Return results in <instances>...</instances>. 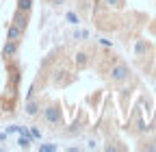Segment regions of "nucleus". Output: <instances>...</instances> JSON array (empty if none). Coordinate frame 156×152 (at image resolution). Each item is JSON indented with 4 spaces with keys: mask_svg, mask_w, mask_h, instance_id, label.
<instances>
[{
    "mask_svg": "<svg viewBox=\"0 0 156 152\" xmlns=\"http://www.w3.org/2000/svg\"><path fill=\"white\" fill-rule=\"evenodd\" d=\"M108 76H111V81L113 83H126L128 78H130V67L126 65V63H115L113 67H111V72H108Z\"/></svg>",
    "mask_w": 156,
    "mask_h": 152,
    "instance_id": "obj_2",
    "label": "nucleus"
},
{
    "mask_svg": "<svg viewBox=\"0 0 156 152\" xmlns=\"http://www.w3.org/2000/svg\"><path fill=\"white\" fill-rule=\"evenodd\" d=\"M17 50H20V42H11V39H7L5 42V46H2V52H0V54H2V59H13V56L17 54Z\"/></svg>",
    "mask_w": 156,
    "mask_h": 152,
    "instance_id": "obj_3",
    "label": "nucleus"
},
{
    "mask_svg": "<svg viewBox=\"0 0 156 152\" xmlns=\"http://www.w3.org/2000/svg\"><path fill=\"white\" fill-rule=\"evenodd\" d=\"M30 137L33 139H39V137H41V130H39V128H30Z\"/></svg>",
    "mask_w": 156,
    "mask_h": 152,
    "instance_id": "obj_15",
    "label": "nucleus"
},
{
    "mask_svg": "<svg viewBox=\"0 0 156 152\" xmlns=\"http://www.w3.org/2000/svg\"><path fill=\"white\" fill-rule=\"evenodd\" d=\"M30 9H33V0H17V11L30 13Z\"/></svg>",
    "mask_w": 156,
    "mask_h": 152,
    "instance_id": "obj_9",
    "label": "nucleus"
},
{
    "mask_svg": "<svg viewBox=\"0 0 156 152\" xmlns=\"http://www.w3.org/2000/svg\"><path fill=\"white\" fill-rule=\"evenodd\" d=\"M13 24L20 26L22 31H26V26H28V13H24V11H15V15H13Z\"/></svg>",
    "mask_w": 156,
    "mask_h": 152,
    "instance_id": "obj_4",
    "label": "nucleus"
},
{
    "mask_svg": "<svg viewBox=\"0 0 156 152\" xmlns=\"http://www.w3.org/2000/svg\"><path fill=\"white\" fill-rule=\"evenodd\" d=\"M41 113H44V120H46L48 126L58 128V126L63 124V109H61V104H58V102H50Z\"/></svg>",
    "mask_w": 156,
    "mask_h": 152,
    "instance_id": "obj_1",
    "label": "nucleus"
},
{
    "mask_svg": "<svg viewBox=\"0 0 156 152\" xmlns=\"http://www.w3.org/2000/svg\"><path fill=\"white\" fill-rule=\"evenodd\" d=\"M17 143H20V146H22L24 150H28V148H30V137H26V135H24L22 139H17Z\"/></svg>",
    "mask_w": 156,
    "mask_h": 152,
    "instance_id": "obj_14",
    "label": "nucleus"
},
{
    "mask_svg": "<svg viewBox=\"0 0 156 152\" xmlns=\"http://www.w3.org/2000/svg\"><path fill=\"white\" fill-rule=\"evenodd\" d=\"M22 35H24V31L20 26H15V24H11L7 28V39H11V42H20V39H22Z\"/></svg>",
    "mask_w": 156,
    "mask_h": 152,
    "instance_id": "obj_5",
    "label": "nucleus"
},
{
    "mask_svg": "<svg viewBox=\"0 0 156 152\" xmlns=\"http://www.w3.org/2000/svg\"><path fill=\"white\" fill-rule=\"evenodd\" d=\"M65 17H67V22H69V24H78V22H80V20H78V13H74V11H67Z\"/></svg>",
    "mask_w": 156,
    "mask_h": 152,
    "instance_id": "obj_12",
    "label": "nucleus"
},
{
    "mask_svg": "<svg viewBox=\"0 0 156 152\" xmlns=\"http://www.w3.org/2000/svg\"><path fill=\"white\" fill-rule=\"evenodd\" d=\"M0 113H2V109H0Z\"/></svg>",
    "mask_w": 156,
    "mask_h": 152,
    "instance_id": "obj_18",
    "label": "nucleus"
},
{
    "mask_svg": "<svg viewBox=\"0 0 156 152\" xmlns=\"http://www.w3.org/2000/svg\"><path fill=\"white\" fill-rule=\"evenodd\" d=\"M83 130V126H80V122H76V124H72L69 128H65V135H69V137H76L78 132Z\"/></svg>",
    "mask_w": 156,
    "mask_h": 152,
    "instance_id": "obj_10",
    "label": "nucleus"
},
{
    "mask_svg": "<svg viewBox=\"0 0 156 152\" xmlns=\"http://www.w3.org/2000/svg\"><path fill=\"white\" fill-rule=\"evenodd\" d=\"M147 48H150V44H147L145 39H139V42H136V46H134V54H136V56H143V54L147 52Z\"/></svg>",
    "mask_w": 156,
    "mask_h": 152,
    "instance_id": "obj_8",
    "label": "nucleus"
},
{
    "mask_svg": "<svg viewBox=\"0 0 156 152\" xmlns=\"http://www.w3.org/2000/svg\"><path fill=\"white\" fill-rule=\"evenodd\" d=\"M24 111H26V115L35 118V115H39V113H41V104H39L37 100H33V98H30V100L26 102V109H24Z\"/></svg>",
    "mask_w": 156,
    "mask_h": 152,
    "instance_id": "obj_6",
    "label": "nucleus"
},
{
    "mask_svg": "<svg viewBox=\"0 0 156 152\" xmlns=\"http://www.w3.org/2000/svg\"><path fill=\"white\" fill-rule=\"evenodd\" d=\"M104 5L113 7V9H119V7H124V0H104Z\"/></svg>",
    "mask_w": 156,
    "mask_h": 152,
    "instance_id": "obj_11",
    "label": "nucleus"
},
{
    "mask_svg": "<svg viewBox=\"0 0 156 152\" xmlns=\"http://www.w3.org/2000/svg\"><path fill=\"white\" fill-rule=\"evenodd\" d=\"M87 65H89V54L87 52H78L76 54V67L78 70H85Z\"/></svg>",
    "mask_w": 156,
    "mask_h": 152,
    "instance_id": "obj_7",
    "label": "nucleus"
},
{
    "mask_svg": "<svg viewBox=\"0 0 156 152\" xmlns=\"http://www.w3.org/2000/svg\"><path fill=\"white\" fill-rule=\"evenodd\" d=\"M39 152H56V146L54 143H44V146H39Z\"/></svg>",
    "mask_w": 156,
    "mask_h": 152,
    "instance_id": "obj_13",
    "label": "nucleus"
},
{
    "mask_svg": "<svg viewBox=\"0 0 156 152\" xmlns=\"http://www.w3.org/2000/svg\"><path fill=\"white\" fill-rule=\"evenodd\" d=\"M52 5H54V7H61V5H63V0H52Z\"/></svg>",
    "mask_w": 156,
    "mask_h": 152,
    "instance_id": "obj_17",
    "label": "nucleus"
},
{
    "mask_svg": "<svg viewBox=\"0 0 156 152\" xmlns=\"http://www.w3.org/2000/svg\"><path fill=\"white\" fill-rule=\"evenodd\" d=\"M7 141V132H0V143H5Z\"/></svg>",
    "mask_w": 156,
    "mask_h": 152,
    "instance_id": "obj_16",
    "label": "nucleus"
}]
</instances>
